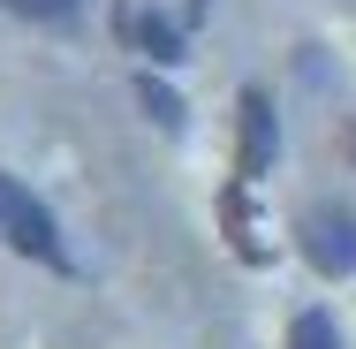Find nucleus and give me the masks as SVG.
<instances>
[{
    "instance_id": "1",
    "label": "nucleus",
    "mask_w": 356,
    "mask_h": 349,
    "mask_svg": "<svg viewBox=\"0 0 356 349\" xmlns=\"http://www.w3.org/2000/svg\"><path fill=\"white\" fill-rule=\"evenodd\" d=\"M303 258L326 281H349L356 274V212L349 205H311L303 212Z\"/></svg>"
},
{
    "instance_id": "2",
    "label": "nucleus",
    "mask_w": 356,
    "mask_h": 349,
    "mask_svg": "<svg viewBox=\"0 0 356 349\" xmlns=\"http://www.w3.org/2000/svg\"><path fill=\"white\" fill-rule=\"evenodd\" d=\"M8 243L23 251V258H46V266H69V251H61V228H54V212L38 205L31 190H15V205H8Z\"/></svg>"
},
{
    "instance_id": "3",
    "label": "nucleus",
    "mask_w": 356,
    "mask_h": 349,
    "mask_svg": "<svg viewBox=\"0 0 356 349\" xmlns=\"http://www.w3.org/2000/svg\"><path fill=\"white\" fill-rule=\"evenodd\" d=\"M273 144H281V130H273L266 91H243V183H258L273 167Z\"/></svg>"
},
{
    "instance_id": "4",
    "label": "nucleus",
    "mask_w": 356,
    "mask_h": 349,
    "mask_svg": "<svg viewBox=\"0 0 356 349\" xmlns=\"http://www.w3.org/2000/svg\"><path fill=\"white\" fill-rule=\"evenodd\" d=\"M288 349H341V327H334V311H296V327H288Z\"/></svg>"
},
{
    "instance_id": "5",
    "label": "nucleus",
    "mask_w": 356,
    "mask_h": 349,
    "mask_svg": "<svg viewBox=\"0 0 356 349\" xmlns=\"http://www.w3.org/2000/svg\"><path fill=\"white\" fill-rule=\"evenodd\" d=\"M137 31H144V54H152V61H182V38H175V23H159V15H144Z\"/></svg>"
},
{
    "instance_id": "6",
    "label": "nucleus",
    "mask_w": 356,
    "mask_h": 349,
    "mask_svg": "<svg viewBox=\"0 0 356 349\" xmlns=\"http://www.w3.org/2000/svg\"><path fill=\"white\" fill-rule=\"evenodd\" d=\"M0 8H15V15H31V23H69L83 0H0Z\"/></svg>"
},
{
    "instance_id": "7",
    "label": "nucleus",
    "mask_w": 356,
    "mask_h": 349,
    "mask_svg": "<svg viewBox=\"0 0 356 349\" xmlns=\"http://www.w3.org/2000/svg\"><path fill=\"white\" fill-rule=\"evenodd\" d=\"M144 107H152V114H159V122H167V130H175V122H182V99H175V91H167V84H152V76H144Z\"/></svg>"
}]
</instances>
